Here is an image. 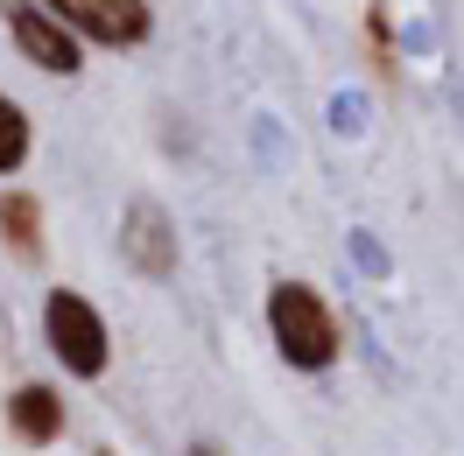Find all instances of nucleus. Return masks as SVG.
Masks as SVG:
<instances>
[{
	"label": "nucleus",
	"mask_w": 464,
	"mask_h": 456,
	"mask_svg": "<svg viewBox=\"0 0 464 456\" xmlns=\"http://www.w3.org/2000/svg\"><path fill=\"white\" fill-rule=\"evenodd\" d=\"M267 337H275V351H282L295 372H324V366H338V351H345L338 309H331L324 288H310V281H275L267 288Z\"/></svg>",
	"instance_id": "1"
},
{
	"label": "nucleus",
	"mask_w": 464,
	"mask_h": 456,
	"mask_svg": "<svg viewBox=\"0 0 464 456\" xmlns=\"http://www.w3.org/2000/svg\"><path fill=\"white\" fill-rule=\"evenodd\" d=\"M43 337L57 351V366L71 379H99V372L113 366V337H106V316L92 309L78 288H50V302H43Z\"/></svg>",
	"instance_id": "2"
},
{
	"label": "nucleus",
	"mask_w": 464,
	"mask_h": 456,
	"mask_svg": "<svg viewBox=\"0 0 464 456\" xmlns=\"http://www.w3.org/2000/svg\"><path fill=\"white\" fill-rule=\"evenodd\" d=\"M0 22H7V35H14V50H22V63H35V71H50V78H71L78 63H85V50H78V35L63 29L57 14L43 7V0H0Z\"/></svg>",
	"instance_id": "3"
},
{
	"label": "nucleus",
	"mask_w": 464,
	"mask_h": 456,
	"mask_svg": "<svg viewBox=\"0 0 464 456\" xmlns=\"http://www.w3.org/2000/svg\"><path fill=\"white\" fill-rule=\"evenodd\" d=\"M43 7H50L78 43H106V50H134V43H148V29H155L148 0H43Z\"/></svg>",
	"instance_id": "4"
},
{
	"label": "nucleus",
	"mask_w": 464,
	"mask_h": 456,
	"mask_svg": "<svg viewBox=\"0 0 464 456\" xmlns=\"http://www.w3.org/2000/svg\"><path fill=\"white\" fill-rule=\"evenodd\" d=\"M120 253L134 260V274H148V281H169L176 274V232L169 218H162V204H127V218H120Z\"/></svg>",
	"instance_id": "5"
},
{
	"label": "nucleus",
	"mask_w": 464,
	"mask_h": 456,
	"mask_svg": "<svg viewBox=\"0 0 464 456\" xmlns=\"http://www.w3.org/2000/svg\"><path fill=\"white\" fill-rule=\"evenodd\" d=\"M7 428H14L29 450L57 442L63 435V394L57 386H14V394H7Z\"/></svg>",
	"instance_id": "6"
},
{
	"label": "nucleus",
	"mask_w": 464,
	"mask_h": 456,
	"mask_svg": "<svg viewBox=\"0 0 464 456\" xmlns=\"http://www.w3.org/2000/svg\"><path fill=\"white\" fill-rule=\"evenodd\" d=\"M0 239L22 260L43 253V204H35L29 190H0Z\"/></svg>",
	"instance_id": "7"
},
{
	"label": "nucleus",
	"mask_w": 464,
	"mask_h": 456,
	"mask_svg": "<svg viewBox=\"0 0 464 456\" xmlns=\"http://www.w3.org/2000/svg\"><path fill=\"white\" fill-rule=\"evenodd\" d=\"M29 141H35V134H29V113L0 91V176H14L22 162H29Z\"/></svg>",
	"instance_id": "8"
},
{
	"label": "nucleus",
	"mask_w": 464,
	"mask_h": 456,
	"mask_svg": "<svg viewBox=\"0 0 464 456\" xmlns=\"http://www.w3.org/2000/svg\"><path fill=\"white\" fill-rule=\"evenodd\" d=\"M99 456H113V450H99Z\"/></svg>",
	"instance_id": "9"
},
{
	"label": "nucleus",
	"mask_w": 464,
	"mask_h": 456,
	"mask_svg": "<svg viewBox=\"0 0 464 456\" xmlns=\"http://www.w3.org/2000/svg\"><path fill=\"white\" fill-rule=\"evenodd\" d=\"M198 456H211V450H198Z\"/></svg>",
	"instance_id": "10"
}]
</instances>
